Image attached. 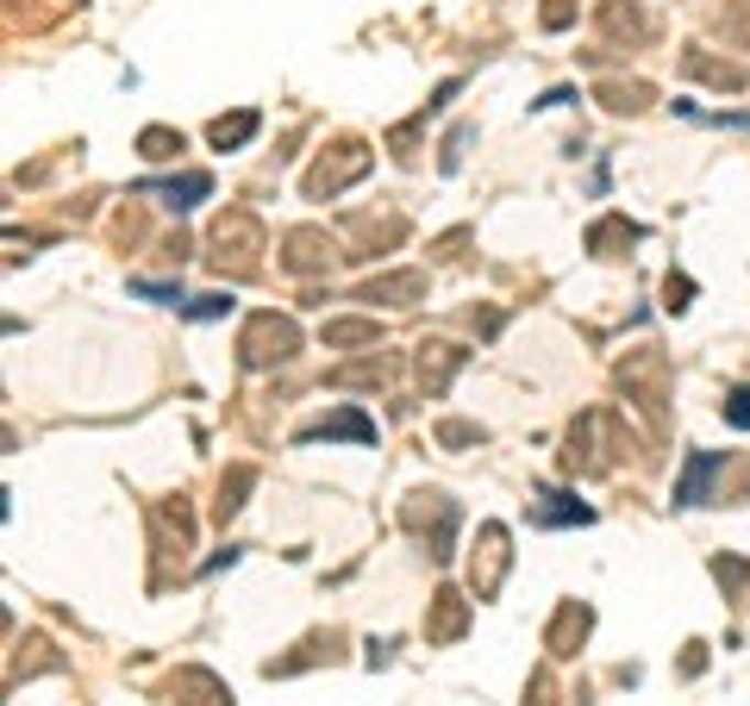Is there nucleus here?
I'll return each mask as SVG.
<instances>
[{
    "instance_id": "f03ea898",
    "label": "nucleus",
    "mask_w": 750,
    "mask_h": 706,
    "mask_svg": "<svg viewBox=\"0 0 750 706\" xmlns=\"http://www.w3.org/2000/svg\"><path fill=\"white\" fill-rule=\"evenodd\" d=\"M319 438L376 444V420H369V413H357V406H345V413H331V420H319V425H307V432H301V444H319Z\"/></svg>"
},
{
    "instance_id": "39448f33",
    "label": "nucleus",
    "mask_w": 750,
    "mask_h": 706,
    "mask_svg": "<svg viewBox=\"0 0 750 706\" xmlns=\"http://www.w3.org/2000/svg\"><path fill=\"white\" fill-rule=\"evenodd\" d=\"M163 194H170V207H175V213H188L194 200H207V194H213V175H200V170L170 175V182H163Z\"/></svg>"
},
{
    "instance_id": "20e7f679",
    "label": "nucleus",
    "mask_w": 750,
    "mask_h": 706,
    "mask_svg": "<svg viewBox=\"0 0 750 706\" xmlns=\"http://www.w3.org/2000/svg\"><path fill=\"white\" fill-rule=\"evenodd\" d=\"M376 294L394 301V306H406V301H420V294H425V275H413V269H406V275H382V282L363 287V301H376Z\"/></svg>"
},
{
    "instance_id": "6e6552de",
    "label": "nucleus",
    "mask_w": 750,
    "mask_h": 706,
    "mask_svg": "<svg viewBox=\"0 0 750 706\" xmlns=\"http://www.w3.org/2000/svg\"><path fill=\"white\" fill-rule=\"evenodd\" d=\"M457 363H463V350H450V344H432V369L420 363V376L432 382V394H438V388L450 382V369H457Z\"/></svg>"
},
{
    "instance_id": "7ed1b4c3",
    "label": "nucleus",
    "mask_w": 750,
    "mask_h": 706,
    "mask_svg": "<svg viewBox=\"0 0 750 706\" xmlns=\"http://www.w3.org/2000/svg\"><path fill=\"white\" fill-rule=\"evenodd\" d=\"M719 469H726V457H719V450H694L688 476L675 481V507H700V500H707V481L719 476Z\"/></svg>"
},
{
    "instance_id": "dca6fc26",
    "label": "nucleus",
    "mask_w": 750,
    "mask_h": 706,
    "mask_svg": "<svg viewBox=\"0 0 750 706\" xmlns=\"http://www.w3.org/2000/svg\"><path fill=\"white\" fill-rule=\"evenodd\" d=\"M688 294H694V287L682 282V275H670V306H675V313H682V306H688Z\"/></svg>"
},
{
    "instance_id": "2eb2a0df",
    "label": "nucleus",
    "mask_w": 750,
    "mask_h": 706,
    "mask_svg": "<svg viewBox=\"0 0 750 706\" xmlns=\"http://www.w3.org/2000/svg\"><path fill=\"white\" fill-rule=\"evenodd\" d=\"M438 438H444V444H476V438H481V432H476V425H444Z\"/></svg>"
},
{
    "instance_id": "f257e3e1",
    "label": "nucleus",
    "mask_w": 750,
    "mask_h": 706,
    "mask_svg": "<svg viewBox=\"0 0 750 706\" xmlns=\"http://www.w3.org/2000/svg\"><path fill=\"white\" fill-rule=\"evenodd\" d=\"M294 350V325L289 319H275V313H263V319H250V332H244V363L257 369V363H282Z\"/></svg>"
},
{
    "instance_id": "423d86ee",
    "label": "nucleus",
    "mask_w": 750,
    "mask_h": 706,
    "mask_svg": "<svg viewBox=\"0 0 750 706\" xmlns=\"http://www.w3.org/2000/svg\"><path fill=\"white\" fill-rule=\"evenodd\" d=\"M532 519H539V525H588L595 513L569 495H544V507H532Z\"/></svg>"
},
{
    "instance_id": "1a4fd4ad",
    "label": "nucleus",
    "mask_w": 750,
    "mask_h": 706,
    "mask_svg": "<svg viewBox=\"0 0 750 706\" xmlns=\"http://www.w3.org/2000/svg\"><path fill=\"white\" fill-rule=\"evenodd\" d=\"M326 344H376V325L369 319H338V325H326Z\"/></svg>"
},
{
    "instance_id": "4468645a",
    "label": "nucleus",
    "mask_w": 750,
    "mask_h": 706,
    "mask_svg": "<svg viewBox=\"0 0 750 706\" xmlns=\"http://www.w3.org/2000/svg\"><path fill=\"white\" fill-rule=\"evenodd\" d=\"M132 294H144V301H163V306H182V287H170V282H132Z\"/></svg>"
},
{
    "instance_id": "0eeeda50",
    "label": "nucleus",
    "mask_w": 750,
    "mask_h": 706,
    "mask_svg": "<svg viewBox=\"0 0 750 706\" xmlns=\"http://www.w3.org/2000/svg\"><path fill=\"white\" fill-rule=\"evenodd\" d=\"M250 132H257V113H231V119H213V144H219V151H238V144H250Z\"/></svg>"
},
{
    "instance_id": "9d476101",
    "label": "nucleus",
    "mask_w": 750,
    "mask_h": 706,
    "mask_svg": "<svg viewBox=\"0 0 750 706\" xmlns=\"http://www.w3.org/2000/svg\"><path fill=\"white\" fill-rule=\"evenodd\" d=\"M182 313H188V319H226V313H231V294H200V301H188Z\"/></svg>"
},
{
    "instance_id": "ddd939ff",
    "label": "nucleus",
    "mask_w": 750,
    "mask_h": 706,
    "mask_svg": "<svg viewBox=\"0 0 750 706\" xmlns=\"http://www.w3.org/2000/svg\"><path fill=\"white\" fill-rule=\"evenodd\" d=\"M138 144H144V156H175L182 151V132H144Z\"/></svg>"
},
{
    "instance_id": "f8f14e48",
    "label": "nucleus",
    "mask_w": 750,
    "mask_h": 706,
    "mask_svg": "<svg viewBox=\"0 0 750 706\" xmlns=\"http://www.w3.org/2000/svg\"><path fill=\"white\" fill-rule=\"evenodd\" d=\"M726 420L738 425V432H750V388H731L726 394Z\"/></svg>"
},
{
    "instance_id": "9b49d317",
    "label": "nucleus",
    "mask_w": 750,
    "mask_h": 706,
    "mask_svg": "<svg viewBox=\"0 0 750 706\" xmlns=\"http://www.w3.org/2000/svg\"><path fill=\"white\" fill-rule=\"evenodd\" d=\"M444 607H438V626H432V638H457V626H463V600L457 594H438Z\"/></svg>"
}]
</instances>
